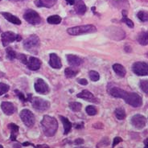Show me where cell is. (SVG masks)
Here are the masks:
<instances>
[{
	"label": "cell",
	"mask_w": 148,
	"mask_h": 148,
	"mask_svg": "<svg viewBox=\"0 0 148 148\" xmlns=\"http://www.w3.org/2000/svg\"><path fill=\"white\" fill-rule=\"evenodd\" d=\"M16 58H18L23 64H27V56L24 54H17V57Z\"/></svg>",
	"instance_id": "cell-36"
},
{
	"label": "cell",
	"mask_w": 148,
	"mask_h": 148,
	"mask_svg": "<svg viewBox=\"0 0 148 148\" xmlns=\"http://www.w3.org/2000/svg\"><path fill=\"white\" fill-rule=\"evenodd\" d=\"M114 114L115 116H116V118L119 119V120H123V119H125L126 118V111L125 110L123 109V108H117L114 111Z\"/></svg>",
	"instance_id": "cell-24"
},
{
	"label": "cell",
	"mask_w": 148,
	"mask_h": 148,
	"mask_svg": "<svg viewBox=\"0 0 148 148\" xmlns=\"http://www.w3.org/2000/svg\"><path fill=\"white\" fill-rule=\"evenodd\" d=\"M69 108L72 110L74 111V112H78V111H80L82 110V105L80 102H75L74 101V102L69 103Z\"/></svg>",
	"instance_id": "cell-30"
},
{
	"label": "cell",
	"mask_w": 148,
	"mask_h": 148,
	"mask_svg": "<svg viewBox=\"0 0 148 148\" xmlns=\"http://www.w3.org/2000/svg\"><path fill=\"white\" fill-rule=\"evenodd\" d=\"M34 87H35V90L38 93H41V94H47L50 90L48 84L43 79H40V78L37 79L36 81Z\"/></svg>",
	"instance_id": "cell-10"
},
{
	"label": "cell",
	"mask_w": 148,
	"mask_h": 148,
	"mask_svg": "<svg viewBox=\"0 0 148 148\" xmlns=\"http://www.w3.org/2000/svg\"><path fill=\"white\" fill-rule=\"evenodd\" d=\"M16 93H17V96L18 97V98L20 99V101H22L23 102H26V101H31V99H32V95H31V93H29L28 95H27V97H25V95L23 93V92H19L18 90H15V91Z\"/></svg>",
	"instance_id": "cell-28"
},
{
	"label": "cell",
	"mask_w": 148,
	"mask_h": 148,
	"mask_svg": "<svg viewBox=\"0 0 148 148\" xmlns=\"http://www.w3.org/2000/svg\"><path fill=\"white\" fill-rule=\"evenodd\" d=\"M32 146L33 147L34 145L33 144H32V143H23V146H24V147H27V146Z\"/></svg>",
	"instance_id": "cell-42"
},
{
	"label": "cell",
	"mask_w": 148,
	"mask_h": 148,
	"mask_svg": "<svg viewBox=\"0 0 148 148\" xmlns=\"http://www.w3.org/2000/svg\"><path fill=\"white\" fill-rule=\"evenodd\" d=\"M60 119L61 120V122L64 125V134H68L70 132L71 129H72V123L69 119L63 117V116H60Z\"/></svg>",
	"instance_id": "cell-22"
},
{
	"label": "cell",
	"mask_w": 148,
	"mask_h": 148,
	"mask_svg": "<svg viewBox=\"0 0 148 148\" xmlns=\"http://www.w3.org/2000/svg\"><path fill=\"white\" fill-rule=\"evenodd\" d=\"M138 41L141 45H147L148 43V36L147 32L143 31L138 36Z\"/></svg>",
	"instance_id": "cell-23"
},
{
	"label": "cell",
	"mask_w": 148,
	"mask_h": 148,
	"mask_svg": "<svg viewBox=\"0 0 148 148\" xmlns=\"http://www.w3.org/2000/svg\"><path fill=\"white\" fill-rule=\"evenodd\" d=\"M0 148H3V146H2V145H0Z\"/></svg>",
	"instance_id": "cell-45"
},
{
	"label": "cell",
	"mask_w": 148,
	"mask_h": 148,
	"mask_svg": "<svg viewBox=\"0 0 148 148\" xmlns=\"http://www.w3.org/2000/svg\"><path fill=\"white\" fill-rule=\"evenodd\" d=\"M8 128L11 130V140L15 141L16 140V138H17V136H18V130H19V127H18L16 124L10 123V124L8 125Z\"/></svg>",
	"instance_id": "cell-21"
},
{
	"label": "cell",
	"mask_w": 148,
	"mask_h": 148,
	"mask_svg": "<svg viewBox=\"0 0 148 148\" xmlns=\"http://www.w3.org/2000/svg\"><path fill=\"white\" fill-rule=\"evenodd\" d=\"M139 85H140L141 89L143 91V92L147 94L148 93V82L147 80H144V81H140V83H139Z\"/></svg>",
	"instance_id": "cell-35"
},
{
	"label": "cell",
	"mask_w": 148,
	"mask_h": 148,
	"mask_svg": "<svg viewBox=\"0 0 148 148\" xmlns=\"http://www.w3.org/2000/svg\"><path fill=\"white\" fill-rule=\"evenodd\" d=\"M122 22H123L124 23H126V25L130 27H131V28H133L134 26V23L132 20H130L129 18H127V13H126V11H122Z\"/></svg>",
	"instance_id": "cell-26"
},
{
	"label": "cell",
	"mask_w": 148,
	"mask_h": 148,
	"mask_svg": "<svg viewBox=\"0 0 148 148\" xmlns=\"http://www.w3.org/2000/svg\"><path fill=\"white\" fill-rule=\"evenodd\" d=\"M89 78L92 82H97L100 79V75L96 71H90L89 73Z\"/></svg>",
	"instance_id": "cell-32"
},
{
	"label": "cell",
	"mask_w": 148,
	"mask_h": 148,
	"mask_svg": "<svg viewBox=\"0 0 148 148\" xmlns=\"http://www.w3.org/2000/svg\"><path fill=\"white\" fill-rule=\"evenodd\" d=\"M132 71L138 76H147L148 74V65L146 62H135L132 65Z\"/></svg>",
	"instance_id": "cell-9"
},
{
	"label": "cell",
	"mask_w": 148,
	"mask_h": 148,
	"mask_svg": "<svg viewBox=\"0 0 148 148\" xmlns=\"http://www.w3.org/2000/svg\"><path fill=\"white\" fill-rule=\"evenodd\" d=\"M10 89V86L7 84H4V83H0V96L5 94L6 92H8Z\"/></svg>",
	"instance_id": "cell-33"
},
{
	"label": "cell",
	"mask_w": 148,
	"mask_h": 148,
	"mask_svg": "<svg viewBox=\"0 0 148 148\" xmlns=\"http://www.w3.org/2000/svg\"><path fill=\"white\" fill-rule=\"evenodd\" d=\"M57 0H36L35 4L37 8H50L56 3Z\"/></svg>",
	"instance_id": "cell-17"
},
{
	"label": "cell",
	"mask_w": 148,
	"mask_h": 148,
	"mask_svg": "<svg viewBox=\"0 0 148 148\" xmlns=\"http://www.w3.org/2000/svg\"><path fill=\"white\" fill-rule=\"evenodd\" d=\"M20 119H22V122L24 123V125L27 127H32L34 126L36 122V118L32 114V112L27 109H23L20 112Z\"/></svg>",
	"instance_id": "cell-6"
},
{
	"label": "cell",
	"mask_w": 148,
	"mask_h": 148,
	"mask_svg": "<svg viewBox=\"0 0 148 148\" xmlns=\"http://www.w3.org/2000/svg\"><path fill=\"white\" fill-rule=\"evenodd\" d=\"M0 1H1V0H0Z\"/></svg>",
	"instance_id": "cell-46"
},
{
	"label": "cell",
	"mask_w": 148,
	"mask_h": 148,
	"mask_svg": "<svg viewBox=\"0 0 148 148\" xmlns=\"http://www.w3.org/2000/svg\"><path fill=\"white\" fill-rule=\"evenodd\" d=\"M49 65L52 67V69H60L62 67L61 60L56 53H51L50 54Z\"/></svg>",
	"instance_id": "cell-14"
},
{
	"label": "cell",
	"mask_w": 148,
	"mask_h": 148,
	"mask_svg": "<svg viewBox=\"0 0 148 148\" xmlns=\"http://www.w3.org/2000/svg\"><path fill=\"white\" fill-rule=\"evenodd\" d=\"M27 65L28 67V69L32 71H37L38 69H40V68L41 66V61L40 60H39L36 57H33L31 56L29 60H27Z\"/></svg>",
	"instance_id": "cell-15"
},
{
	"label": "cell",
	"mask_w": 148,
	"mask_h": 148,
	"mask_svg": "<svg viewBox=\"0 0 148 148\" xmlns=\"http://www.w3.org/2000/svg\"><path fill=\"white\" fill-rule=\"evenodd\" d=\"M6 52H7V57H8V59L12 60L16 59V57H17V53L12 49L11 48H7V50H6Z\"/></svg>",
	"instance_id": "cell-29"
},
{
	"label": "cell",
	"mask_w": 148,
	"mask_h": 148,
	"mask_svg": "<svg viewBox=\"0 0 148 148\" xmlns=\"http://www.w3.org/2000/svg\"><path fill=\"white\" fill-rule=\"evenodd\" d=\"M147 142H148V139H146V140L144 141L145 147H147Z\"/></svg>",
	"instance_id": "cell-43"
},
{
	"label": "cell",
	"mask_w": 148,
	"mask_h": 148,
	"mask_svg": "<svg viewBox=\"0 0 148 148\" xmlns=\"http://www.w3.org/2000/svg\"><path fill=\"white\" fill-rule=\"evenodd\" d=\"M84 143V140L82 139V138H77V139H76L75 142H74V143L76 145H80V144H82Z\"/></svg>",
	"instance_id": "cell-39"
},
{
	"label": "cell",
	"mask_w": 148,
	"mask_h": 148,
	"mask_svg": "<svg viewBox=\"0 0 148 148\" xmlns=\"http://www.w3.org/2000/svg\"><path fill=\"white\" fill-rule=\"evenodd\" d=\"M96 31V27L91 25V24H88V25L70 27L67 30V32L71 36H79V35H82V34L92 33V32H95Z\"/></svg>",
	"instance_id": "cell-3"
},
{
	"label": "cell",
	"mask_w": 148,
	"mask_h": 148,
	"mask_svg": "<svg viewBox=\"0 0 148 148\" xmlns=\"http://www.w3.org/2000/svg\"><path fill=\"white\" fill-rule=\"evenodd\" d=\"M78 98H82L84 100L89 101V102H93V103H98L99 101L98 99H97L95 97L93 96L92 92H90L88 90H83L80 93H78L77 95Z\"/></svg>",
	"instance_id": "cell-12"
},
{
	"label": "cell",
	"mask_w": 148,
	"mask_h": 148,
	"mask_svg": "<svg viewBox=\"0 0 148 148\" xmlns=\"http://www.w3.org/2000/svg\"><path fill=\"white\" fill-rule=\"evenodd\" d=\"M35 147H36V148H48L49 147H48V145H37V146H35Z\"/></svg>",
	"instance_id": "cell-40"
},
{
	"label": "cell",
	"mask_w": 148,
	"mask_h": 148,
	"mask_svg": "<svg viewBox=\"0 0 148 148\" xmlns=\"http://www.w3.org/2000/svg\"><path fill=\"white\" fill-rule=\"evenodd\" d=\"M74 10L78 15H84L86 12V6L82 1H77L76 3H74Z\"/></svg>",
	"instance_id": "cell-19"
},
{
	"label": "cell",
	"mask_w": 148,
	"mask_h": 148,
	"mask_svg": "<svg viewBox=\"0 0 148 148\" xmlns=\"http://www.w3.org/2000/svg\"><path fill=\"white\" fill-rule=\"evenodd\" d=\"M67 60L68 63L73 67L80 66L83 63V60L76 55H68L67 56Z\"/></svg>",
	"instance_id": "cell-16"
},
{
	"label": "cell",
	"mask_w": 148,
	"mask_h": 148,
	"mask_svg": "<svg viewBox=\"0 0 148 148\" xmlns=\"http://www.w3.org/2000/svg\"><path fill=\"white\" fill-rule=\"evenodd\" d=\"M22 40V37L19 35L14 33L12 32H6L2 34V43L4 47L8 46L14 41H20Z\"/></svg>",
	"instance_id": "cell-8"
},
{
	"label": "cell",
	"mask_w": 148,
	"mask_h": 148,
	"mask_svg": "<svg viewBox=\"0 0 148 148\" xmlns=\"http://www.w3.org/2000/svg\"><path fill=\"white\" fill-rule=\"evenodd\" d=\"M137 17L142 22H147L148 19L147 12L145 11H140L137 14Z\"/></svg>",
	"instance_id": "cell-31"
},
{
	"label": "cell",
	"mask_w": 148,
	"mask_h": 148,
	"mask_svg": "<svg viewBox=\"0 0 148 148\" xmlns=\"http://www.w3.org/2000/svg\"><path fill=\"white\" fill-rule=\"evenodd\" d=\"M78 73L77 69H75L73 68H66L64 70V75L67 78L74 77Z\"/></svg>",
	"instance_id": "cell-27"
},
{
	"label": "cell",
	"mask_w": 148,
	"mask_h": 148,
	"mask_svg": "<svg viewBox=\"0 0 148 148\" xmlns=\"http://www.w3.org/2000/svg\"><path fill=\"white\" fill-rule=\"evenodd\" d=\"M85 111L89 116H94L97 114V109L93 106H88L85 109Z\"/></svg>",
	"instance_id": "cell-34"
},
{
	"label": "cell",
	"mask_w": 148,
	"mask_h": 148,
	"mask_svg": "<svg viewBox=\"0 0 148 148\" xmlns=\"http://www.w3.org/2000/svg\"><path fill=\"white\" fill-rule=\"evenodd\" d=\"M77 82L79 84H81V85H88V82H87V80H85V79H78Z\"/></svg>",
	"instance_id": "cell-38"
},
{
	"label": "cell",
	"mask_w": 148,
	"mask_h": 148,
	"mask_svg": "<svg viewBox=\"0 0 148 148\" xmlns=\"http://www.w3.org/2000/svg\"><path fill=\"white\" fill-rule=\"evenodd\" d=\"M31 101H32V105L34 109L38 111H45L48 110L50 107V102L48 101L37 97H32Z\"/></svg>",
	"instance_id": "cell-7"
},
{
	"label": "cell",
	"mask_w": 148,
	"mask_h": 148,
	"mask_svg": "<svg viewBox=\"0 0 148 148\" xmlns=\"http://www.w3.org/2000/svg\"><path fill=\"white\" fill-rule=\"evenodd\" d=\"M39 46H40V39L36 35H31L23 42L24 49L30 52L36 53Z\"/></svg>",
	"instance_id": "cell-4"
},
{
	"label": "cell",
	"mask_w": 148,
	"mask_h": 148,
	"mask_svg": "<svg viewBox=\"0 0 148 148\" xmlns=\"http://www.w3.org/2000/svg\"><path fill=\"white\" fill-rule=\"evenodd\" d=\"M41 126L45 135L48 137H52L55 135L57 131L58 123L55 118L48 115H45L41 121Z\"/></svg>",
	"instance_id": "cell-2"
},
{
	"label": "cell",
	"mask_w": 148,
	"mask_h": 148,
	"mask_svg": "<svg viewBox=\"0 0 148 148\" xmlns=\"http://www.w3.org/2000/svg\"><path fill=\"white\" fill-rule=\"evenodd\" d=\"M2 15L4 18H6L7 20H8L9 22H11V23H14L15 25H20L21 24V20L15 15H11V13L8 12H2Z\"/></svg>",
	"instance_id": "cell-18"
},
{
	"label": "cell",
	"mask_w": 148,
	"mask_h": 148,
	"mask_svg": "<svg viewBox=\"0 0 148 148\" xmlns=\"http://www.w3.org/2000/svg\"><path fill=\"white\" fill-rule=\"evenodd\" d=\"M122 141V139L120 137H116L114 138V142H113V144H112V147H114L116 145H118L119 143H121Z\"/></svg>",
	"instance_id": "cell-37"
},
{
	"label": "cell",
	"mask_w": 148,
	"mask_h": 148,
	"mask_svg": "<svg viewBox=\"0 0 148 148\" xmlns=\"http://www.w3.org/2000/svg\"><path fill=\"white\" fill-rule=\"evenodd\" d=\"M23 18L27 22L29 23L30 24H32V25H37L41 23V18L40 15L32 9H27L24 12Z\"/></svg>",
	"instance_id": "cell-5"
},
{
	"label": "cell",
	"mask_w": 148,
	"mask_h": 148,
	"mask_svg": "<svg viewBox=\"0 0 148 148\" xmlns=\"http://www.w3.org/2000/svg\"><path fill=\"white\" fill-rule=\"evenodd\" d=\"M10 1H13V2H22L24 0H10Z\"/></svg>",
	"instance_id": "cell-44"
},
{
	"label": "cell",
	"mask_w": 148,
	"mask_h": 148,
	"mask_svg": "<svg viewBox=\"0 0 148 148\" xmlns=\"http://www.w3.org/2000/svg\"><path fill=\"white\" fill-rule=\"evenodd\" d=\"M108 92L110 93V95L114 97L124 99L126 104L133 107H140L143 105L142 97L136 92H126L119 87H111L110 89H108Z\"/></svg>",
	"instance_id": "cell-1"
},
{
	"label": "cell",
	"mask_w": 148,
	"mask_h": 148,
	"mask_svg": "<svg viewBox=\"0 0 148 148\" xmlns=\"http://www.w3.org/2000/svg\"><path fill=\"white\" fill-rule=\"evenodd\" d=\"M61 20H62V18L59 15H51V16H49L48 18H47V21H48V23H50V24H59L61 22Z\"/></svg>",
	"instance_id": "cell-25"
},
{
	"label": "cell",
	"mask_w": 148,
	"mask_h": 148,
	"mask_svg": "<svg viewBox=\"0 0 148 148\" xmlns=\"http://www.w3.org/2000/svg\"><path fill=\"white\" fill-rule=\"evenodd\" d=\"M113 69L115 73L117 74L119 77H124L126 76V69L122 66V64H114L113 65Z\"/></svg>",
	"instance_id": "cell-20"
},
{
	"label": "cell",
	"mask_w": 148,
	"mask_h": 148,
	"mask_svg": "<svg viewBox=\"0 0 148 148\" xmlns=\"http://www.w3.org/2000/svg\"><path fill=\"white\" fill-rule=\"evenodd\" d=\"M1 109L6 115H12L16 111V107L14 104L9 101H3L1 104Z\"/></svg>",
	"instance_id": "cell-13"
},
{
	"label": "cell",
	"mask_w": 148,
	"mask_h": 148,
	"mask_svg": "<svg viewBox=\"0 0 148 148\" xmlns=\"http://www.w3.org/2000/svg\"><path fill=\"white\" fill-rule=\"evenodd\" d=\"M147 123V119L143 115L135 114L131 118V124L136 129H143L144 128Z\"/></svg>",
	"instance_id": "cell-11"
},
{
	"label": "cell",
	"mask_w": 148,
	"mask_h": 148,
	"mask_svg": "<svg viewBox=\"0 0 148 148\" xmlns=\"http://www.w3.org/2000/svg\"><path fill=\"white\" fill-rule=\"evenodd\" d=\"M66 2L69 5H73L75 3V0H66Z\"/></svg>",
	"instance_id": "cell-41"
}]
</instances>
